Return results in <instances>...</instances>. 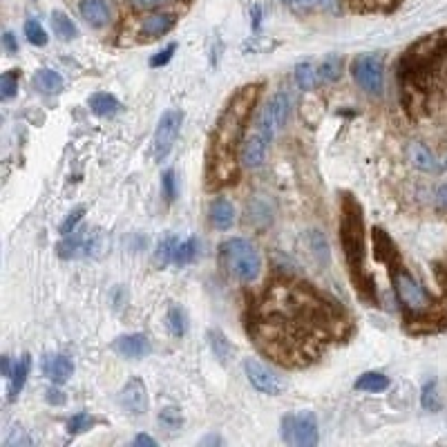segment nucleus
<instances>
[{
  "mask_svg": "<svg viewBox=\"0 0 447 447\" xmlns=\"http://www.w3.org/2000/svg\"><path fill=\"white\" fill-rule=\"evenodd\" d=\"M342 320L309 284L275 282L253 307L248 334L277 365L304 367L338 336Z\"/></svg>",
  "mask_w": 447,
  "mask_h": 447,
  "instance_id": "obj_1",
  "label": "nucleus"
},
{
  "mask_svg": "<svg viewBox=\"0 0 447 447\" xmlns=\"http://www.w3.org/2000/svg\"><path fill=\"white\" fill-rule=\"evenodd\" d=\"M262 83H246L237 88L226 101L206 148V188L220 190L233 184L240 175V148L251 114L260 101Z\"/></svg>",
  "mask_w": 447,
  "mask_h": 447,
  "instance_id": "obj_2",
  "label": "nucleus"
},
{
  "mask_svg": "<svg viewBox=\"0 0 447 447\" xmlns=\"http://www.w3.org/2000/svg\"><path fill=\"white\" fill-rule=\"evenodd\" d=\"M340 242L356 291L367 302H376L374 279L365 271V220H362V206L349 192H344L340 200Z\"/></svg>",
  "mask_w": 447,
  "mask_h": 447,
  "instance_id": "obj_3",
  "label": "nucleus"
},
{
  "mask_svg": "<svg viewBox=\"0 0 447 447\" xmlns=\"http://www.w3.org/2000/svg\"><path fill=\"white\" fill-rule=\"evenodd\" d=\"M220 257L228 273L235 275L244 284L255 282L262 273V255L255 248V244H251L244 237H233L224 242L220 246Z\"/></svg>",
  "mask_w": 447,
  "mask_h": 447,
  "instance_id": "obj_4",
  "label": "nucleus"
},
{
  "mask_svg": "<svg viewBox=\"0 0 447 447\" xmlns=\"http://www.w3.org/2000/svg\"><path fill=\"white\" fill-rule=\"evenodd\" d=\"M282 441L295 447H316L320 441L316 413L313 411L287 413L282 418Z\"/></svg>",
  "mask_w": 447,
  "mask_h": 447,
  "instance_id": "obj_5",
  "label": "nucleus"
},
{
  "mask_svg": "<svg viewBox=\"0 0 447 447\" xmlns=\"http://www.w3.org/2000/svg\"><path fill=\"white\" fill-rule=\"evenodd\" d=\"M351 74L367 94L380 96L385 90V65L380 54H360L351 63Z\"/></svg>",
  "mask_w": 447,
  "mask_h": 447,
  "instance_id": "obj_6",
  "label": "nucleus"
},
{
  "mask_svg": "<svg viewBox=\"0 0 447 447\" xmlns=\"http://www.w3.org/2000/svg\"><path fill=\"white\" fill-rule=\"evenodd\" d=\"M394 291H396V295H399L401 304L407 309V313H421V311L432 307V297H429V293L403 267L394 271Z\"/></svg>",
  "mask_w": 447,
  "mask_h": 447,
  "instance_id": "obj_7",
  "label": "nucleus"
},
{
  "mask_svg": "<svg viewBox=\"0 0 447 447\" xmlns=\"http://www.w3.org/2000/svg\"><path fill=\"white\" fill-rule=\"evenodd\" d=\"M289 112H291V96L282 90V92H275L271 96V101L264 106L260 119H257V125L255 130L260 135H264L269 141H273V137L277 135L282 125L287 123L289 119Z\"/></svg>",
  "mask_w": 447,
  "mask_h": 447,
  "instance_id": "obj_8",
  "label": "nucleus"
},
{
  "mask_svg": "<svg viewBox=\"0 0 447 447\" xmlns=\"http://www.w3.org/2000/svg\"><path fill=\"white\" fill-rule=\"evenodd\" d=\"M181 121H184V112L181 110H165L157 123L155 137H153V148H155V159L163 161L170 155L173 145L179 137Z\"/></svg>",
  "mask_w": 447,
  "mask_h": 447,
  "instance_id": "obj_9",
  "label": "nucleus"
},
{
  "mask_svg": "<svg viewBox=\"0 0 447 447\" xmlns=\"http://www.w3.org/2000/svg\"><path fill=\"white\" fill-rule=\"evenodd\" d=\"M244 374L248 378V383H251L260 394H267V396H279L284 389H287V383L282 376H277L273 369H269L267 365H262L260 360L255 358H246L244 360Z\"/></svg>",
  "mask_w": 447,
  "mask_h": 447,
  "instance_id": "obj_10",
  "label": "nucleus"
},
{
  "mask_svg": "<svg viewBox=\"0 0 447 447\" xmlns=\"http://www.w3.org/2000/svg\"><path fill=\"white\" fill-rule=\"evenodd\" d=\"M119 403L128 413H132V416H143L150 401H148V389H145V383L141 378L128 380L119 394Z\"/></svg>",
  "mask_w": 447,
  "mask_h": 447,
  "instance_id": "obj_11",
  "label": "nucleus"
},
{
  "mask_svg": "<svg viewBox=\"0 0 447 447\" xmlns=\"http://www.w3.org/2000/svg\"><path fill=\"white\" fill-rule=\"evenodd\" d=\"M269 139L260 135L255 130L253 135H248L240 148V163L244 168H260L264 163V157H267V150H269Z\"/></svg>",
  "mask_w": 447,
  "mask_h": 447,
  "instance_id": "obj_12",
  "label": "nucleus"
},
{
  "mask_svg": "<svg viewBox=\"0 0 447 447\" xmlns=\"http://www.w3.org/2000/svg\"><path fill=\"white\" fill-rule=\"evenodd\" d=\"M177 25V16L175 14H150L141 19L139 23V36H143L145 41H153V38H159V36H165L168 31H173Z\"/></svg>",
  "mask_w": 447,
  "mask_h": 447,
  "instance_id": "obj_13",
  "label": "nucleus"
},
{
  "mask_svg": "<svg viewBox=\"0 0 447 447\" xmlns=\"http://www.w3.org/2000/svg\"><path fill=\"white\" fill-rule=\"evenodd\" d=\"M374 257L378 262H383L387 264V267L391 271H396L401 267V262H399V251H396V244L391 242V237L385 233L383 228H374Z\"/></svg>",
  "mask_w": 447,
  "mask_h": 447,
  "instance_id": "obj_14",
  "label": "nucleus"
},
{
  "mask_svg": "<svg viewBox=\"0 0 447 447\" xmlns=\"http://www.w3.org/2000/svg\"><path fill=\"white\" fill-rule=\"evenodd\" d=\"M114 349L125 358L139 360V358H145L148 354L153 351V344L143 334H128V336H121L117 342H114Z\"/></svg>",
  "mask_w": 447,
  "mask_h": 447,
  "instance_id": "obj_15",
  "label": "nucleus"
},
{
  "mask_svg": "<svg viewBox=\"0 0 447 447\" xmlns=\"http://www.w3.org/2000/svg\"><path fill=\"white\" fill-rule=\"evenodd\" d=\"M43 371H45V376L52 380L54 385H63L65 380H68L74 374V365H72V360L68 356L54 354V356H47L45 358Z\"/></svg>",
  "mask_w": 447,
  "mask_h": 447,
  "instance_id": "obj_16",
  "label": "nucleus"
},
{
  "mask_svg": "<svg viewBox=\"0 0 447 447\" xmlns=\"http://www.w3.org/2000/svg\"><path fill=\"white\" fill-rule=\"evenodd\" d=\"M78 11L92 27H103L110 21V7L106 0H81Z\"/></svg>",
  "mask_w": 447,
  "mask_h": 447,
  "instance_id": "obj_17",
  "label": "nucleus"
},
{
  "mask_svg": "<svg viewBox=\"0 0 447 447\" xmlns=\"http://www.w3.org/2000/svg\"><path fill=\"white\" fill-rule=\"evenodd\" d=\"M409 161H411V165L413 168H418V170H423V173H441V161L434 157V153L429 150L427 145H423V143H411L409 145Z\"/></svg>",
  "mask_w": 447,
  "mask_h": 447,
  "instance_id": "obj_18",
  "label": "nucleus"
},
{
  "mask_svg": "<svg viewBox=\"0 0 447 447\" xmlns=\"http://www.w3.org/2000/svg\"><path fill=\"white\" fill-rule=\"evenodd\" d=\"M29 369H31V358H29V354H23L19 358V362L14 365V371L9 376V401L19 399V394L23 391V387L27 383Z\"/></svg>",
  "mask_w": 447,
  "mask_h": 447,
  "instance_id": "obj_19",
  "label": "nucleus"
},
{
  "mask_svg": "<svg viewBox=\"0 0 447 447\" xmlns=\"http://www.w3.org/2000/svg\"><path fill=\"white\" fill-rule=\"evenodd\" d=\"M210 222H212L215 228H220V230H226V228L233 226V222H235L233 204H230L228 200H222V197L220 200H215L210 204Z\"/></svg>",
  "mask_w": 447,
  "mask_h": 447,
  "instance_id": "obj_20",
  "label": "nucleus"
},
{
  "mask_svg": "<svg viewBox=\"0 0 447 447\" xmlns=\"http://www.w3.org/2000/svg\"><path fill=\"white\" fill-rule=\"evenodd\" d=\"M197 253H200V242H197V237L175 240V248H173V267H186V264L195 262Z\"/></svg>",
  "mask_w": 447,
  "mask_h": 447,
  "instance_id": "obj_21",
  "label": "nucleus"
},
{
  "mask_svg": "<svg viewBox=\"0 0 447 447\" xmlns=\"http://www.w3.org/2000/svg\"><path fill=\"white\" fill-rule=\"evenodd\" d=\"M208 344H210V349H212V354H215V358H217L220 362H226L233 358V354H235V346L230 344V340L224 336V331L222 329H210L208 331Z\"/></svg>",
  "mask_w": 447,
  "mask_h": 447,
  "instance_id": "obj_22",
  "label": "nucleus"
},
{
  "mask_svg": "<svg viewBox=\"0 0 447 447\" xmlns=\"http://www.w3.org/2000/svg\"><path fill=\"white\" fill-rule=\"evenodd\" d=\"M90 110L96 114V117H114L119 112L121 103L117 101V96H112L108 92H96L90 96Z\"/></svg>",
  "mask_w": 447,
  "mask_h": 447,
  "instance_id": "obj_23",
  "label": "nucleus"
},
{
  "mask_svg": "<svg viewBox=\"0 0 447 447\" xmlns=\"http://www.w3.org/2000/svg\"><path fill=\"white\" fill-rule=\"evenodd\" d=\"M31 83H34V88L45 92V94H58L63 90V76L54 70H38L34 74V78H31Z\"/></svg>",
  "mask_w": 447,
  "mask_h": 447,
  "instance_id": "obj_24",
  "label": "nucleus"
},
{
  "mask_svg": "<svg viewBox=\"0 0 447 447\" xmlns=\"http://www.w3.org/2000/svg\"><path fill=\"white\" fill-rule=\"evenodd\" d=\"M52 27H54V34L61 41H72L78 36V27L65 11H58V9L52 11Z\"/></svg>",
  "mask_w": 447,
  "mask_h": 447,
  "instance_id": "obj_25",
  "label": "nucleus"
},
{
  "mask_svg": "<svg viewBox=\"0 0 447 447\" xmlns=\"http://www.w3.org/2000/svg\"><path fill=\"white\" fill-rule=\"evenodd\" d=\"M354 387L358 391H371V394H378V391H385L389 387V378L385 374H380V371H367V374H362Z\"/></svg>",
  "mask_w": 447,
  "mask_h": 447,
  "instance_id": "obj_26",
  "label": "nucleus"
},
{
  "mask_svg": "<svg viewBox=\"0 0 447 447\" xmlns=\"http://www.w3.org/2000/svg\"><path fill=\"white\" fill-rule=\"evenodd\" d=\"M318 81H320V72L313 63L304 61L295 65V83L300 90H313L318 86Z\"/></svg>",
  "mask_w": 447,
  "mask_h": 447,
  "instance_id": "obj_27",
  "label": "nucleus"
},
{
  "mask_svg": "<svg viewBox=\"0 0 447 447\" xmlns=\"http://www.w3.org/2000/svg\"><path fill=\"white\" fill-rule=\"evenodd\" d=\"M291 9L295 11H313L320 9L327 14H338L340 11V0H291Z\"/></svg>",
  "mask_w": 447,
  "mask_h": 447,
  "instance_id": "obj_28",
  "label": "nucleus"
},
{
  "mask_svg": "<svg viewBox=\"0 0 447 447\" xmlns=\"http://www.w3.org/2000/svg\"><path fill=\"white\" fill-rule=\"evenodd\" d=\"M318 72H320V81H327V83L338 81L340 74H342V61H340V56L329 54V56L320 63Z\"/></svg>",
  "mask_w": 447,
  "mask_h": 447,
  "instance_id": "obj_29",
  "label": "nucleus"
},
{
  "mask_svg": "<svg viewBox=\"0 0 447 447\" xmlns=\"http://www.w3.org/2000/svg\"><path fill=\"white\" fill-rule=\"evenodd\" d=\"M421 405L427 411H438L441 409V396L436 389V380H427L421 389Z\"/></svg>",
  "mask_w": 447,
  "mask_h": 447,
  "instance_id": "obj_30",
  "label": "nucleus"
},
{
  "mask_svg": "<svg viewBox=\"0 0 447 447\" xmlns=\"http://www.w3.org/2000/svg\"><path fill=\"white\" fill-rule=\"evenodd\" d=\"M19 76H21L19 70H9L0 76V98H3V101H9V98H14L16 92H19Z\"/></svg>",
  "mask_w": 447,
  "mask_h": 447,
  "instance_id": "obj_31",
  "label": "nucleus"
},
{
  "mask_svg": "<svg viewBox=\"0 0 447 447\" xmlns=\"http://www.w3.org/2000/svg\"><path fill=\"white\" fill-rule=\"evenodd\" d=\"M309 246H311L313 255L318 257V262L329 264V242L320 230H309Z\"/></svg>",
  "mask_w": 447,
  "mask_h": 447,
  "instance_id": "obj_32",
  "label": "nucleus"
},
{
  "mask_svg": "<svg viewBox=\"0 0 447 447\" xmlns=\"http://www.w3.org/2000/svg\"><path fill=\"white\" fill-rule=\"evenodd\" d=\"M157 421L163 429H168V432H177V429H181V425H184V418H181V411L177 407H163L159 411Z\"/></svg>",
  "mask_w": 447,
  "mask_h": 447,
  "instance_id": "obj_33",
  "label": "nucleus"
},
{
  "mask_svg": "<svg viewBox=\"0 0 447 447\" xmlns=\"http://www.w3.org/2000/svg\"><path fill=\"white\" fill-rule=\"evenodd\" d=\"M25 36H27V41L31 45H36V47L47 45V31H45V27L36 19L25 21Z\"/></svg>",
  "mask_w": 447,
  "mask_h": 447,
  "instance_id": "obj_34",
  "label": "nucleus"
},
{
  "mask_svg": "<svg viewBox=\"0 0 447 447\" xmlns=\"http://www.w3.org/2000/svg\"><path fill=\"white\" fill-rule=\"evenodd\" d=\"M168 329H170V334L175 338H181L186 334V316H184V311H181L179 307H170L168 309Z\"/></svg>",
  "mask_w": 447,
  "mask_h": 447,
  "instance_id": "obj_35",
  "label": "nucleus"
},
{
  "mask_svg": "<svg viewBox=\"0 0 447 447\" xmlns=\"http://www.w3.org/2000/svg\"><path fill=\"white\" fill-rule=\"evenodd\" d=\"M92 425H94V421H92L90 413L78 411V413H74V416L68 421V432L70 434H81V432H88Z\"/></svg>",
  "mask_w": 447,
  "mask_h": 447,
  "instance_id": "obj_36",
  "label": "nucleus"
},
{
  "mask_svg": "<svg viewBox=\"0 0 447 447\" xmlns=\"http://www.w3.org/2000/svg\"><path fill=\"white\" fill-rule=\"evenodd\" d=\"M175 240L173 235L163 237L159 244H157V262L161 264V267H168V264H173V248H175Z\"/></svg>",
  "mask_w": 447,
  "mask_h": 447,
  "instance_id": "obj_37",
  "label": "nucleus"
},
{
  "mask_svg": "<svg viewBox=\"0 0 447 447\" xmlns=\"http://www.w3.org/2000/svg\"><path fill=\"white\" fill-rule=\"evenodd\" d=\"M83 215H86V208L78 206V208H74V210L68 215V217H65V222L61 224V235H63V237H68V235L74 233L76 226H78V222L83 220Z\"/></svg>",
  "mask_w": 447,
  "mask_h": 447,
  "instance_id": "obj_38",
  "label": "nucleus"
},
{
  "mask_svg": "<svg viewBox=\"0 0 447 447\" xmlns=\"http://www.w3.org/2000/svg\"><path fill=\"white\" fill-rule=\"evenodd\" d=\"M177 52V43H170V45H165L161 52H157L153 58H150V68H163V65H168L173 61Z\"/></svg>",
  "mask_w": 447,
  "mask_h": 447,
  "instance_id": "obj_39",
  "label": "nucleus"
},
{
  "mask_svg": "<svg viewBox=\"0 0 447 447\" xmlns=\"http://www.w3.org/2000/svg\"><path fill=\"white\" fill-rule=\"evenodd\" d=\"M161 186H163V197L168 202H173L175 200V195H177V190H175V170H165L163 173V177H161Z\"/></svg>",
  "mask_w": 447,
  "mask_h": 447,
  "instance_id": "obj_40",
  "label": "nucleus"
},
{
  "mask_svg": "<svg viewBox=\"0 0 447 447\" xmlns=\"http://www.w3.org/2000/svg\"><path fill=\"white\" fill-rule=\"evenodd\" d=\"M5 445H7V447H14V445H25V447H29V445H31V438L25 436L23 429H14L11 436L5 441Z\"/></svg>",
  "mask_w": 447,
  "mask_h": 447,
  "instance_id": "obj_41",
  "label": "nucleus"
},
{
  "mask_svg": "<svg viewBox=\"0 0 447 447\" xmlns=\"http://www.w3.org/2000/svg\"><path fill=\"white\" fill-rule=\"evenodd\" d=\"M3 47L7 49L9 54H19V41L11 34V31H5L3 34Z\"/></svg>",
  "mask_w": 447,
  "mask_h": 447,
  "instance_id": "obj_42",
  "label": "nucleus"
},
{
  "mask_svg": "<svg viewBox=\"0 0 447 447\" xmlns=\"http://www.w3.org/2000/svg\"><path fill=\"white\" fill-rule=\"evenodd\" d=\"M163 3H168V0H132V5L137 9H155V7H161Z\"/></svg>",
  "mask_w": 447,
  "mask_h": 447,
  "instance_id": "obj_43",
  "label": "nucleus"
},
{
  "mask_svg": "<svg viewBox=\"0 0 447 447\" xmlns=\"http://www.w3.org/2000/svg\"><path fill=\"white\" fill-rule=\"evenodd\" d=\"M47 403H54V405H63L65 403V396H63V391H58V389H49L47 391Z\"/></svg>",
  "mask_w": 447,
  "mask_h": 447,
  "instance_id": "obj_44",
  "label": "nucleus"
},
{
  "mask_svg": "<svg viewBox=\"0 0 447 447\" xmlns=\"http://www.w3.org/2000/svg\"><path fill=\"white\" fill-rule=\"evenodd\" d=\"M436 206L441 210H447V186H441L436 190Z\"/></svg>",
  "mask_w": 447,
  "mask_h": 447,
  "instance_id": "obj_45",
  "label": "nucleus"
},
{
  "mask_svg": "<svg viewBox=\"0 0 447 447\" xmlns=\"http://www.w3.org/2000/svg\"><path fill=\"white\" fill-rule=\"evenodd\" d=\"M132 445H148V447H157V441L153 436H148V434H139L135 436V441H132Z\"/></svg>",
  "mask_w": 447,
  "mask_h": 447,
  "instance_id": "obj_46",
  "label": "nucleus"
},
{
  "mask_svg": "<svg viewBox=\"0 0 447 447\" xmlns=\"http://www.w3.org/2000/svg\"><path fill=\"white\" fill-rule=\"evenodd\" d=\"M251 14H253V29L257 31L260 29V23H262V7L260 5H253L251 7Z\"/></svg>",
  "mask_w": 447,
  "mask_h": 447,
  "instance_id": "obj_47",
  "label": "nucleus"
},
{
  "mask_svg": "<svg viewBox=\"0 0 447 447\" xmlns=\"http://www.w3.org/2000/svg\"><path fill=\"white\" fill-rule=\"evenodd\" d=\"M0 362H3V376L5 378H9L11 376V362H9V356H3V358H0Z\"/></svg>",
  "mask_w": 447,
  "mask_h": 447,
  "instance_id": "obj_48",
  "label": "nucleus"
},
{
  "mask_svg": "<svg viewBox=\"0 0 447 447\" xmlns=\"http://www.w3.org/2000/svg\"><path fill=\"white\" fill-rule=\"evenodd\" d=\"M282 3H284V5H291V0H282Z\"/></svg>",
  "mask_w": 447,
  "mask_h": 447,
  "instance_id": "obj_49",
  "label": "nucleus"
},
{
  "mask_svg": "<svg viewBox=\"0 0 447 447\" xmlns=\"http://www.w3.org/2000/svg\"><path fill=\"white\" fill-rule=\"evenodd\" d=\"M445 168H447V161H445Z\"/></svg>",
  "mask_w": 447,
  "mask_h": 447,
  "instance_id": "obj_50",
  "label": "nucleus"
}]
</instances>
